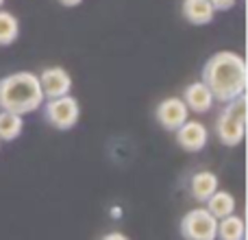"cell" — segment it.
<instances>
[{
    "label": "cell",
    "mask_w": 248,
    "mask_h": 240,
    "mask_svg": "<svg viewBox=\"0 0 248 240\" xmlns=\"http://www.w3.org/2000/svg\"><path fill=\"white\" fill-rule=\"evenodd\" d=\"M202 83L211 90L216 103H229L246 94L248 72L240 52L218 51L202 66Z\"/></svg>",
    "instance_id": "1"
},
{
    "label": "cell",
    "mask_w": 248,
    "mask_h": 240,
    "mask_svg": "<svg viewBox=\"0 0 248 240\" xmlns=\"http://www.w3.org/2000/svg\"><path fill=\"white\" fill-rule=\"evenodd\" d=\"M44 101L46 99L35 72L22 70V72H13L0 79V109L26 116V114L37 112Z\"/></svg>",
    "instance_id": "2"
},
{
    "label": "cell",
    "mask_w": 248,
    "mask_h": 240,
    "mask_svg": "<svg viewBox=\"0 0 248 240\" xmlns=\"http://www.w3.org/2000/svg\"><path fill=\"white\" fill-rule=\"evenodd\" d=\"M216 136L224 146L233 149L244 142L246 136V94L224 103V109L216 118Z\"/></svg>",
    "instance_id": "3"
},
{
    "label": "cell",
    "mask_w": 248,
    "mask_h": 240,
    "mask_svg": "<svg viewBox=\"0 0 248 240\" xmlns=\"http://www.w3.org/2000/svg\"><path fill=\"white\" fill-rule=\"evenodd\" d=\"M44 107V118L50 127L59 129V131H68L74 129V124L81 118V105L74 96H57V99H48Z\"/></svg>",
    "instance_id": "4"
},
{
    "label": "cell",
    "mask_w": 248,
    "mask_h": 240,
    "mask_svg": "<svg viewBox=\"0 0 248 240\" xmlns=\"http://www.w3.org/2000/svg\"><path fill=\"white\" fill-rule=\"evenodd\" d=\"M181 236L183 240H216L218 236V219L211 216L207 207L189 210L181 219Z\"/></svg>",
    "instance_id": "5"
},
{
    "label": "cell",
    "mask_w": 248,
    "mask_h": 240,
    "mask_svg": "<svg viewBox=\"0 0 248 240\" xmlns=\"http://www.w3.org/2000/svg\"><path fill=\"white\" fill-rule=\"evenodd\" d=\"M155 118L166 131H176L189 118V109L179 96H168L155 109Z\"/></svg>",
    "instance_id": "6"
},
{
    "label": "cell",
    "mask_w": 248,
    "mask_h": 240,
    "mask_svg": "<svg viewBox=\"0 0 248 240\" xmlns=\"http://www.w3.org/2000/svg\"><path fill=\"white\" fill-rule=\"evenodd\" d=\"M37 79H39V86H42L44 99H57V96H65L72 92V77L61 66L44 68Z\"/></svg>",
    "instance_id": "7"
},
{
    "label": "cell",
    "mask_w": 248,
    "mask_h": 240,
    "mask_svg": "<svg viewBox=\"0 0 248 240\" xmlns=\"http://www.w3.org/2000/svg\"><path fill=\"white\" fill-rule=\"evenodd\" d=\"M176 142H179V146L183 151H187V153H198V151H202L207 146V142H209V131H207V127L202 122L187 118L176 129Z\"/></svg>",
    "instance_id": "8"
},
{
    "label": "cell",
    "mask_w": 248,
    "mask_h": 240,
    "mask_svg": "<svg viewBox=\"0 0 248 240\" xmlns=\"http://www.w3.org/2000/svg\"><path fill=\"white\" fill-rule=\"evenodd\" d=\"M183 103L187 105L189 112L194 114H207L211 112V107H214V94H211V90L205 86L202 81H194L189 83L187 87L183 90Z\"/></svg>",
    "instance_id": "9"
},
{
    "label": "cell",
    "mask_w": 248,
    "mask_h": 240,
    "mask_svg": "<svg viewBox=\"0 0 248 240\" xmlns=\"http://www.w3.org/2000/svg\"><path fill=\"white\" fill-rule=\"evenodd\" d=\"M181 13L183 17L194 26H205L214 22L216 9L209 0H183L181 2Z\"/></svg>",
    "instance_id": "10"
},
{
    "label": "cell",
    "mask_w": 248,
    "mask_h": 240,
    "mask_svg": "<svg viewBox=\"0 0 248 240\" xmlns=\"http://www.w3.org/2000/svg\"><path fill=\"white\" fill-rule=\"evenodd\" d=\"M220 181H218V175L211 171H201L196 175H192L189 179V194H192L196 201H202L205 203L211 194L218 190Z\"/></svg>",
    "instance_id": "11"
},
{
    "label": "cell",
    "mask_w": 248,
    "mask_h": 240,
    "mask_svg": "<svg viewBox=\"0 0 248 240\" xmlns=\"http://www.w3.org/2000/svg\"><path fill=\"white\" fill-rule=\"evenodd\" d=\"M205 203H207V210L211 212V216H216L218 221L224 219V216H229V214H233L237 207L235 197H233L231 192H227V190H216Z\"/></svg>",
    "instance_id": "12"
},
{
    "label": "cell",
    "mask_w": 248,
    "mask_h": 240,
    "mask_svg": "<svg viewBox=\"0 0 248 240\" xmlns=\"http://www.w3.org/2000/svg\"><path fill=\"white\" fill-rule=\"evenodd\" d=\"M246 238V223L235 212L218 221V236L216 240H244Z\"/></svg>",
    "instance_id": "13"
},
{
    "label": "cell",
    "mask_w": 248,
    "mask_h": 240,
    "mask_svg": "<svg viewBox=\"0 0 248 240\" xmlns=\"http://www.w3.org/2000/svg\"><path fill=\"white\" fill-rule=\"evenodd\" d=\"M22 129H24V120H22L20 114L0 109V140L2 142L17 140L22 136Z\"/></svg>",
    "instance_id": "14"
},
{
    "label": "cell",
    "mask_w": 248,
    "mask_h": 240,
    "mask_svg": "<svg viewBox=\"0 0 248 240\" xmlns=\"http://www.w3.org/2000/svg\"><path fill=\"white\" fill-rule=\"evenodd\" d=\"M20 37V20L11 11L0 9V46H11Z\"/></svg>",
    "instance_id": "15"
},
{
    "label": "cell",
    "mask_w": 248,
    "mask_h": 240,
    "mask_svg": "<svg viewBox=\"0 0 248 240\" xmlns=\"http://www.w3.org/2000/svg\"><path fill=\"white\" fill-rule=\"evenodd\" d=\"M209 2L214 4L216 11H231L237 4V0H209Z\"/></svg>",
    "instance_id": "16"
},
{
    "label": "cell",
    "mask_w": 248,
    "mask_h": 240,
    "mask_svg": "<svg viewBox=\"0 0 248 240\" xmlns=\"http://www.w3.org/2000/svg\"><path fill=\"white\" fill-rule=\"evenodd\" d=\"M100 240H128L124 234H120V232H111V234H105Z\"/></svg>",
    "instance_id": "17"
},
{
    "label": "cell",
    "mask_w": 248,
    "mask_h": 240,
    "mask_svg": "<svg viewBox=\"0 0 248 240\" xmlns=\"http://www.w3.org/2000/svg\"><path fill=\"white\" fill-rule=\"evenodd\" d=\"M59 4H63V7H78V4L83 2V0H57Z\"/></svg>",
    "instance_id": "18"
},
{
    "label": "cell",
    "mask_w": 248,
    "mask_h": 240,
    "mask_svg": "<svg viewBox=\"0 0 248 240\" xmlns=\"http://www.w3.org/2000/svg\"><path fill=\"white\" fill-rule=\"evenodd\" d=\"M2 4H4V0H0V9H2Z\"/></svg>",
    "instance_id": "19"
},
{
    "label": "cell",
    "mask_w": 248,
    "mask_h": 240,
    "mask_svg": "<svg viewBox=\"0 0 248 240\" xmlns=\"http://www.w3.org/2000/svg\"><path fill=\"white\" fill-rule=\"evenodd\" d=\"M0 146H2V140H0Z\"/></svg>",
    "instance_id": "20"
}]
</instances>
